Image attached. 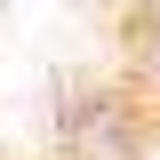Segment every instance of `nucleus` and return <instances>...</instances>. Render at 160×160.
<instances>
[{
  "label": "nucleus",
  "instance_id": "nucleus-2",
  "mask_svg": "<svg viewBox=\"0 0 160 160\" xmlns=\"http://www.w3.org/2000/svg\"><path fill=\"white\" fill-rule=\"evenodd\" d=\"M136 80H144V96H152V112H160V8H152V32L136 40Z\"/></svg>",
  "mask_w": 160,
  "mask_h": 160
},
{
  "label": "nucleus",
  "instance_id": "nucleus-1",
  "mask_svg": "<svg viewBox=\"0 0 160 160\" xmlns=\"http://www.w3.org/2000/svg\"><path fill=\"white\" fill-rule=\"evenodd\" d=\"M160 120L128 88H72L56 104V152L64 160H152Z\"/></svg>",
  "mask_w": 160,
  "mask_h": 160
}]
</instances>
